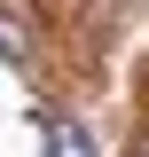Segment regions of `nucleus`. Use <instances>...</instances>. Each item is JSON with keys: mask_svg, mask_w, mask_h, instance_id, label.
<instances>
[{"mask_svg": "<svg viewBox=\"0 0 149 157\" xmlns=\"http://www.w3.org/2000/svg\"><path fill=\"white\" fill-rule=\"evenodd\" d=\"M0 55H8V63L32 55V32H24V16H8V8H0Z\"/></svg>", "mask_w": 149, "mask_h": 157, "instance_id": "2", "label": "nucleus"}, {"mask_svg": "<svg viewBox=\"0 0 149 157\" xmlns=\"http://www.w3.org/2000/svg\"><path fill=\"white\" fill-rule=\"evenodd\" d=\"M39 141H47V149H63V157H94V134L78 126V118H55V110L39 118Z\"/></svg>", "mask_w": 149, "mask_h": 157, "instance_id": "1", "label": "nucleus"}]
</instances>
